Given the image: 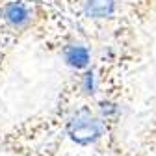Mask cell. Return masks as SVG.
Masks as SVG:
<instances>
[{
  "mask_svg": "<svg viewBox=\"0 0 156 156\" xmlns=\"http://www.w3.org/2000/svg\"><path fill=\"white\" fill-rule=\"evenodd\" d=\"M101 134H102L101 123L91 115V112L87 108L78 110L73 115V119L69 121V136L76 143H82V145L91 143L99 138Z\"/></svg>",
  "mask_w": 156,
  "mask_h": 156,
  "instance_id": "cell-1",
  "label": "cell"
},
{
  "mask_svg": "<svg viewBox=\"0 0 156 156\" xmlns=\"http://www.w3.org/2000/svg\"><path fill=\"white\" fill-rule=\"evenodd\" d=\"M113 13V0H87L86 15L93 19H104Z\"/></svg>",
  "mask_w": 156,
  "mask_h": 156,
  "instance_id": "cell-2",
  "label": "cell"
},
{
  "mask_svg": "<svg viewBox=\"0 0 156 156\" xmlns=\"http://www.w3.org/2000/svg\"><path fill=\"white\" fill-rule=\"evenodd\" d=\"M4 15H6L8 21H9L11 24H15V26H23V24H26V21H28V9H26L23 4H19V2L8 4L6 9H4Z\"/></svg>",
  "mask_w": 156,
  "mask_h": 156,
  "instance_id": "cell-3",
  "label": "cell"
},
{
  "mask_svg": "<svg viewBox=\"0 0 156 156\" xmlns=\"http://www.w3.org/2000/svg\"><path fill=\"white\" fill-rule=\"evenodd\" d=\"M65 60L74 69H84L89 63V52L84 47H71L65 54Z\"/></svg>",
  "mask_w": 156,
  "mask_h": 156,
  "instance_id": "cell-4",
  "label": "cell"
},
{
  "mask_svg": "<svg viewBox=\"0 0 156 156\" xmlns=\"http://www.w3.org/2000/svg\"><path fill=\"white\" fill-rule=\"evenodd\" d=\"M84 89H86V93H93V74H86Z\"/></svg>",
  "mask_w": 156,
  "mask_h": 156,
  "instance_id": "cell-5",
  "label": "cell"
}]
</instances>
